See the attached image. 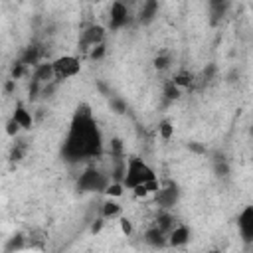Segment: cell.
Instances as JSON below:
<instances>
[{"mask_svg":"<svg viewBox=\"0 0 253 253\" xmlns=\"http://www.w3.org/2000/svg\"><path fill=\"white\" fill-rule=\"evenodd\" d=\"M101 150H103V138L93 115L89 113L87 107H81V111L77 109L63 142V156L71 162H77V160L95 158L101 154Z\"/></svg>","mask_w":253,"mask_h":253,"instance_id":"1","label":"cell"},{"mask_svg":"<svg viewBox=\"0 0 253 253\" xmlns=\"http://www.w3.org/2000/svg\"><path fill=\"white\" fill-rule=\"evenodd\" d=\"M150 180H156L154 170H152L142 158H138V156H130V158L126 160L125 178H123L125 188L132 190V188H136V186H140V184H146V182H150Z\"/></svg>","mask_w":253,"mask_h":253,"instance_id":"2","label":"cell"},{"mask_svg":"<svg viewBox=\"0 0 253 253\" xmlns=\"http://www.w3.org/2000/svg\"><path fill=\"white\" fill-rule=\"evenodd\" d=\"M53 65V79L55 81H67L81 71V59L75 55H59L51 61Z\"/></svg>","mask_w":253,"mask_h":253,"instance_id":"3","label":"cell"},{"mask_svg":"<svg viewBox=\"0 0 253 253\" xmlns=\"http://www.w3.org/2000/svg\"><path fill=\"white\" fill-rule=\"evenodd\" d=\"M126 22H128V6L123 0H115L109 12V28L121 30L123 26H126Z\"/></svg>","mask_w":253,"mask_h":253,"instance_id":"4","label":"cell"},{"mask_svg":"<svg viewBox=\"0 0 253 253\" xmlns=\"http://www.w3.org/2000/svg\"><path fill=\"white\" fill-rule=\"evenodd\" d=\"M237 227L243 241L251 243L253 241V206H245L241 210V213L237 215Z\"/></svg>","mask_w":253,"mask_h":253,"instance_id":"5","label":"cell"},{"mask_svg":"<svg viewBox=\"0 0 253 253\" xmlns=\"http://www.w3.org/2000/svg\"><path fill=\"white\" fill-rule=\"evenodd\" d=\"M79 188L85 192V190H105L107 188V180L103 178L101 172L97 170H87L81 174L79 178Z\"/></svg>","mask_w":253,"mask_h":253,"instance_id":"6","label":"cell"},{"mask_svg":"<svg viewBox=\"0 0 253 253\" xmlns=\"http://www.w3.org/2000/svg\"><path fill=\"white\" fill-rule=\"evenodd\" d=\"M103 42H105V28L99 26V24L89 26V28L83 32V36H81V43L85 45V49H87V47H93V45H99V43H103Z\"/></svg>","mask_w":253,"mask_h":253,"instance_id":"7","label":"cell"},{"mask_svg":"<svg viewBox=\"0 0 253 253\" xmlns=\"http://www.w3.org/2000/svg\"><path fill=\"white\" fill-rule=\"evenodd\" d=\"M156 196V204L162 206V208H170L178 202V188L174 184H168L166 188H158V192L154 194Z\"/></svg>","mask_w":253,"mask_h":253,"instance_id":"8","label":"cell"},{"mask_svg":"<svg viewBox=\"0 0 253 253\" xmlns=\"http://www.w3.org/2000/svg\"><path fill=\"white\" fill-rule=\"evenodd\" d=\"M190 239V229L186 225H174L168 233V243L174 245V247H182L186 245Z\"/></svg>","mask_w":253,"mask_h":253,"instance_id":"9","label":"cell"},{"mask_svg":"<svg viewBox=\"0 0 253 253\" xmlns=\"http://www.w3.org/2000/svg\"><path fill=\"white\" fill-rule=\"evenodd\" d=\"M12 117L16 119V123H18L24 130H30V128H32V115H30V111L24 107V103H16Z\"/></svg>","mask_w":253,"mask_h":253,"instance_id":"10","label":"cell"},{"mask_svg":"<svg viewBox=\"0 0 253 253\" xmlns=\"http://www.w3.org/2000/svg\"><path fill=\"white\" fill-rule=\"evenodd\" d=\"M158 12V0H144L142 2V8H140V22L142 24H148L154 20Z\"/></svg>","mask_w":253,"mask_h":253,"instance_id":"11","label":"cell"},{"mask_svg":"<svg viewBox=\"0 0 253 253\" xmlns=\"http://www.w3.org/2000/svg\"><path fill=\"white\" fill-rule=\"evenodd\" d=\"M53 77V65L51 63H38L34 65V81L45 83Z\"/></svg>","mask_w":253,"mask_h":253,"instance_id":"12","label":"cell"},{"mask_svg":"<svg viewBox=\"0 0 253 253\" xmlns=\"http://www.w3.org/2000/svg\"><path fill=\"white\" fill-rule=\"evenodd\" d=\"M117 215H121V204L115 202V200L103 202V206H101V217L103 219H113Z\"/></svg>","mask_w":253,"mask_h":253,"instance_id":"13","label":"cell"},{"mask_svg":"<svg viewBox=\"0 0 253 253\" xmlns=\"http://www.w3.org/2000/svg\"><path fill=\"white\" fill-rule=\"evenodd\" d=\"M146 241L150 243V245H164L166 243V239H164V231L156 225V227H152V229H148L146 231Z\"/></svg>","mask_w":253,"mask_h":253,"instance_id":"14","label":"cell"},{"mask_svg":"<svg viewBox=\"0 0 253 253\" xmlns=\"http://www.w3.org/2000/svg\"><path fill=\"white\" fill-rule=\"evenodd\" d=\"M172 81H174V83H176L180 89H184V87H190V85H192L194 75H192L190 71H178V73H174Z\"/></svg>","mask_w":253,"mask_h":253,"instance_id":"15","label":"cell"},{"mask_svg":"<svg viewBox=\"0 0 253 253\" xmlns=\"http://www.w3.org/2000/svg\"><path fill=\"white\" fill-rule=\"evenodd\" d=\"M38 57H40V49H38V45H32L26 49V53L22 55L20 61L26 65H38Z\"/></svg>","mask_w":253,"mask_h":253,"instance_id":"16","label":"cell"},{"mask_svg":"<svg viewBox=\"0 0 253 253\" xmlns=\"http://www.w3.org/2000/svg\"><path fill=\"white\" fill-rule=\"evenodd\" d=\"M225 8H227V0H210V10H211L213 20L221 18L225 14Z\"/></svg>","mask_w":253,"mask_h":253,"instance_id":"17","label":"cell"},{"mask_svg":"<svg viewBox=\"0 0 253 253\" xmlns=\"http://www.w3.org/2000/svg\"><path fill=\"white\" fill-rule=\"evenodd\" d=\"M164 97H166V101H176L180 97V87L172 79L166 81V85H164Z\"/></svg>","mask_w":253,"mask_h":253,"instance_id":"18","label":"cell"},{"mask_svg":"<svg viewBox=\"0 0 253 253\" xmlns=\"http://www.w3.org/2000/svg\"><path fill=\"white\" fill-rule=\"evenodd\" d=\"M158 132H160V136H162L164 140H170V138L174 136V125H172L170 121H162V123L158 125Z\"/></svg>","mask_w":253,"mask_h":253,"instance_id":"19","label":"cell"},{"mask_svg":"<svg viewBox=\"0 0 253 253\" xmlns=\"http://www.w3.org/2000/svg\"><path fill=\"white\" fill-rule=\"evenodd\" d=\"M123 188H125V184L117 180V182H113V184H107L105 194H107V196H111V198H119V196L123 194Z\"/></svg>","mask_w":253,"mask_h":253,"instance_id":"20","label":"cell"},{"mask_svg":"<svg viewBox=\"0 0 253 253\" xmlns=\"http://www.w3.org/2000/svg\"><path fill=\"white\" fill-rule=\"evenodd\" d=\"M168 65H170V57H168V55H156V57H154V67H156L158 71L166 69Z\"/></svg>","mask_w":253,"mask_h":253,"instance_id":"21","label":"cell"},{"mask_svg":"<svg viewBox=\"0 0 253 253\" xmlns=\"http://www.w3.org/2000/svg\"><path fill=\"white\" fill-rule=\"evenodd\" d=\"M103 55H105V42L99 43V45H93V47H91V53H89L91 59H101Z\"/></svg>","mask_w":253,"mask_h":253,"instance_id":"22","label":"cell"},{"mask_svg":"<svg viewBox=\"0 0 253 253\" xmlns=\"http://www.w3.org/2000/svg\"><path fill=\"white\" fill-rule=\"evenodd\" d=\"M20 128H22V126H20V125L16 123V119H14V117H12V119H10L8 123H6V132H8L10 136H16Z\"/></svg>","mask_w":253,"mask_h":253,"instance_id":"23","label":"cell"},{"mask_svg":"<svg viewBox=\"0 0 253 253\" xmlns=\"http://www.w3.org/2000/svg\"><path fill=\"white\" fill-rule=\"evenodd\" d=\"M121 231H123L126 237L132 233V223H130V219H126V217H121Z\"/></svg>","mask_w":253,"mask_h":253,"instance_id":"24","label":"cell"},{"mask_svg":"<svg viewBox=\"0 0 253 253\" xmlns=\"http://www.w3.org/2000/svg\"><path fill=\"white\" fill-rule=\"evenodd\" d=\"M24 65L26 63H22V61H18L14 67H12V79H18L20 75H22V71H24Z\"/></svg>","mask_w":253,"mask_h":253,"instance_id":"25","label":"cell"},{"mask_svg":"<svg viewBox=\"0 0 253 253\" xmlns=\"http://www.w3.org/2000/svg\"><path fill=\"white\" fill-rule=\"evenodd\" d=\"M111 105L115 107V113H123V111H125V103H123V101H119V99H113V101H111Z\"/></svg>","mask_w":253,"mask_h":253,"instance_id":"26","label":"cell"},{"mask_svg":"<svg viewBox=\"0 0 253 253\" xmlns=\"http://www.w3.org/2000/svg\"><path fill=\"white\" fill-rule=\"evenodd\" d=\"M103 221H105L103 217H101V219H97V223H93L91 231H93V233H99V231H101V227H103Z\"/></svg>","mask_w":253,"mask_h":253,"instance_id":"27","label":"cell"},{"mask_svg":"<svg viewBox=\"0 0 253 253\" xmlns=\"http://www.w3.org/2000/svg\"><path fill=\"white\" fill-rule=\"evenodd\" d=\"M251 162H253V150H251Z\"/></svg>","mask_w":253,"mask_h":253,"instance_id":"28","label":"cell"}]
</instances>
